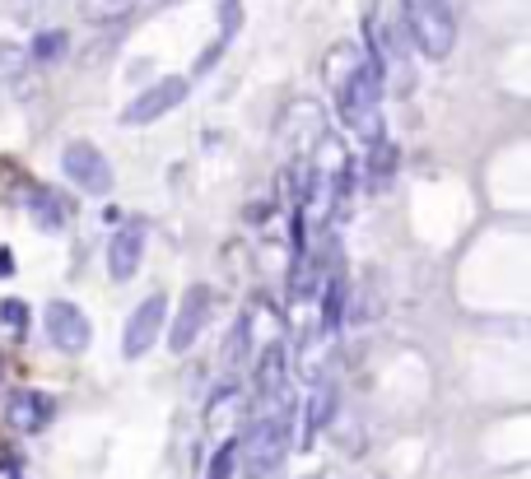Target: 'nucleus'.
I'll use <instances>...</instances> for the list:
<instances>
[{"instance_id":"nucleus-16","label":"nucleus","mask_w":531,"mask_h":479,"mask_svg":"<svg viewBox=\"0 0 531 479\" xmlns=\"http://www.w3.org/2000/svg\"><path fill=\"white\" fill-rule=\"evenodd\" d=\"M359 47H350V42H341V47H331V56H327V84H331V94L341 89L345 80H350L354 70H359Z\"/></svg>"},{"instance_id":"nucleus-12","label":"nucleus","mask_w":531,"mask_h":479,"mask_svg":"<svg viewBox=\"0 0 531 479\" xmlns=\"http://www.w3.org/2000/svg\"><path fill=\"white\" fill-rule=\"evenodd\" d=\"M257 396L271 400V405L285 396V345H280V340H271V345L261 349V359H257Z\"/></svg>"},{"instance_id":"nucleus-6","label":"nucleus","mask_w":531,"mask_h":479,"mask_svg":"<svg viewBox=\"0 0 531 479\" xmlns=\"http://www.w3.org/2000/svg\"><path fill=\"white\" fill-rule=\"evenodd\" d=\"M187 94H191V80H182V75H168V80L150 84L145 94L131 98V103H126V112H122V121H126V126H150V121L168 117L177 103H187Z\"/></svg>"},{"instance_id":"nucleus-15","label":"nucleus","mask_w":531,"mask_h":479,"mask_svg":"<svg viewBox=\"0 0 531 479\" xmlns=\"http://www.w3.org/2000/svg\"><path fill=\"white\" fill-rule=\"evenodd\" d=\"M66 52H70L66 28H42V33H33V47H28V56H33L38 66H52V61H61Z\"/></svg>"},{"instance_id":"nucleus-25","label":"nucleus","mask_w":531,"mask_h":479,"mask_svg":"<svg viewBox=\"0 0 531 479\" xmlns=\"http://www.w3.org/2000/svg\"><path fill=\"white\" fill-rule=\"evenodd\" d=\"M0 382H5V359H0Z\"/></svg>"},{"instance_id":"nucleus-10","label":"nucleus","mask_w":531,"mask_h":479,"mask_svg":"<svg viewBox=\"0 0 531 479\" xmlns=\"http://www.w3.org/2000/svg\"><path fill=\"white\" fill-rule=\"evenodd\" d=\"M5 414H10V428H19V433H42V428L52 424L56 400L47 391H14Z\"/></svg>"},{"instance_id":"nucleus-24","label":"nucleus","mask_w":531,"mask_h":479,"mask_svg":"<svg viewBox=\"0 0 531 479\" xmlns=\"http://www.w3.org/2000/svg\"><path fill=\"white\" fill-rule=\"evenodd\" d=\"M10 275H14V256L0 247V280H10Z\"/></svg>"},{"instance_id":"nucleus-20","label":"nucleus","mask_w":531,"mask_h":479,"mask_svg":"<svg viewBox=\"0 0 531 479\" xmlns=\"http://www.w3.org/2000/svg\"><path fill=\"white\" fill-rule=\"evenodd\" d=\"M56 5H61V0H10V10L19 24H38V19H47Z\"/></svg>"},{"instance_id":"nucleus-5","label":"nucleus","mask_w":531,"mask_h":479,"mask_svg":"<svg viewBox=\"0 0 531 479\" xmlns=\"http://www.w3.org/2000/svg\"><path fill=\"white\" fill-rule=\"evenodd\" d=\"M210 307H215V289H210V284H191V289L182 293L177 317H168L173 321V326H168V349H173V354H187V349L201 340L205 321H210Z\"/></svg>"},{"instance_id":"nucleus-23","label":"nucleus","mask_w":531,"mask_h":479,"mask_svg":"<svg viewBox=\"0 0 531 479\" xmlns=\"http://www.w3.org/2000/svg\"><path fill=\"white\" fill-rule=\"evenodd\" d=\"M247 354V317L233 326V335H229V349H224V363H238Z\"/></svg>"},{"instance_id":"nucleus-17","label":"nucleus","mask_w":531,"mask_h":479,"mask_svg":"<svg viewBox=\"0 0 531 479\" xmlns=\"http://www.w3.org/2000/svg\"><path fill=\"white\" fill-rule=\"evenodd\" d=\"M136 10V0H80V19L89 24H122Z\"/></svg>"},{"instance_id":"nucleus-7","label":"nucleus","mask_w":531,"mask_h":479,"mask_svg":"<svg viewBox=\"0 0 531 479\" xmlns=\"http://www.w3.org/2000/svg\"><path fill=\"white\" fill-rule=\"evenodd\" d=\"M168 321V298L164 293H150L145 303H136V312L126 317V335H122V354L126 359H145L154 349V340H159V331H164Z\"/></svg>"},{"instance_id":"nucleus-21","label":"nucleus","mask_w":531,"mask_h":479,"mask_svg":"<svg viewBox=\"0 0 531 479\" xmlns=\"http://www.w3.org/2000/svg\"><path fill=\"white\" fill-rule=\"evenodd\" d=\"M24 66H28V47H19V42H0V80H14Z\"/></svg>"},{"instance_id":"nucleus-14","label":"nucleus","mask_w":531,"mask_h":479,"mask_svg":"<svg viewBox=\"0 0 531 479\" xmlns=\"http://www.w3.org/2000/svg\"><path fill=\"white\" fill-rule=\"evenodd\" d=\"M396 159H401V154H396V145L378 135V140L368 145V187H373V191L387 187V182L396 177Z\"/></svg>"},{"instance_id":"nucleus-2","label":"nucleus","mask_w":531,"mask_h":479,"mask_svg":"<svg viewBox=\"0 0 531 479\" xmlns=\"http://www.w3.org/2000/svg\"><path fill=\"white\" fill-rule=\"evenodd\" d=\"M406 5V28L415 47H420L429 61H443L457 47V14H452L448 0H401Z\"/></svg>"},{"instance_id":"nucleus-3","label":"nucleus","mask_w":531,"mask_h":479,"mask_svg":"<svg viewBox=\"0 0 531 479\" xmlns=\"http://www.w3.org/2000/svg\"><path fill=\"white\" fill-rule=\"evenodd\" d=\"M285 452H289V414L275 410L266 419H257L252 433H247V479H271L275 466L285 461Z\"/></svg>"},{"instance_id":"nucleus-19","label":"nucleus","mask_w":531,"mask_h":479,"mask_svg":"<svg viewBox=\"0 0 531 479\" xmlns=\"http://www.w3.org/2000/svg\"><path fill=\"white\" fill-rule=\"evenodd\" d=\"M238 438H229V442H219V452L210 456V470H205V479H233V466H238Z\"/></svg>"},{"instance_id":"nucleus-1","label":"nucleus","mask_w":531,"mask_h":479,"mask_svg":"<svg viewBox=\"0 0 531 479\" xmlns=\"http://www.w3.org/2000/svg\"><path fill=\"white\" fill-rule=\"evenodd\" d=\"M378 107H382V66H378V56H364L359 70L336 89V112H341V121L359 135V140L373 145L382 135Z\"/></svg>"},{"instance_id":"nucleus-9","label":"nucleus","mask_w":531,"mask_h":479,"mask_svg":"<svg viewBox=\"0 0 531 479\" xmlns=\"http://www.w3.org/2000/svg\"><path fill=\"white\" fill-rule=\"evenodd\" d=\"M47 340H52L61 354H84L89 349V340H94V331H89V317H84L75 303H66V298H56V303H47Z\"/></svg>"},{"instance_id":"nucleus-18","label":"nucleus","mask_w":531,"mask_h":479,"mask_svg":"<svg viewBox=\"0 0 531 479\" xmlns=\"http://www.w3.org/2000/svg\"><path fill=\"white\" fill-rule=\"evenodd\" d=\"M341 321H345V280H341V275H331L327 293H322V326L336 331Z\"/></svg>"},{"instance_id":"nucleus-22","label":"nucleus","mask_w":531,"mask_h":479,"mask_svg":"<svg viewBox=\"0 0 531 479\" xmlns=\"http://www.w3.org/2000/svg\"><path fill=\"white\" fill-rule=\"evenodd\" d=\"M0 321H5L10 331H24V326H28V307L19 303V298H5V303H0Z\"/></svg>"},{"instance_id":"nucleus-13","label":"nucleus","mask_w":531,"mask_h":479,"mask_svg":"<svg viewBox=\"0 0 531 479\" xmlns=\"http://www.w3.org/2000/svg\"><path fill=\"white\" fill-rule=\"evenodd\" d=\"M331 414H336V386H331V382L313 386V396H308V414H303V438L313 442L317 433L331 424Z\"/></svg>"},{"instance_id":"nucleus-8","label":"nucleus","mask_w":531,"mask_h":479,"mask_svg":"<svg viewBox=\"0 0 531 479\" xmlns=\"http://www.w3.org/2000/svg\"><path fill=\"white\" fill-rule=\"evenodd\" d=\"M145 238H150L145 219H126V224L108 238V275H112L117 284L136 280L140 261H145Z\"/></svg>"},{"instance_id":"nucleus-4","label":"nucleus","mask_w":531,"mask_h":479,"mask_svg":"<svg viewBox=\"0 0 531 479\" xmlns=\"http://www.w3.org/2000/svg\"><path fill=\"white\" fill-rule=\"evenodd\" d=\"M61 173H66L84 196H108L112 191L108 154H103L98 145H89V140H70V145L61 149Z\"/></svg>"},{"instance_id":"nucleus-11","label":"nucleus","mask_w":531,"mask_h":479,"mask_svg":"<svg viewBox=\"0 0 531 479\" xmlns=\"http://www.w3.org/2000/svg\"><path fill=\"white\" fill-rule=\"evenodd\" d=\"M28 214H33V224H38L42 233H61V228L70 224L75 205H66V196L52 187H33L28 191Z\"/></svg>"}]
</instances>
